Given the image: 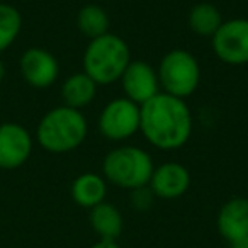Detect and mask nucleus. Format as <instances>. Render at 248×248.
<instances>
[{"instance_id": "nucleus-1", "label": "nucleus", "mask_w": 248, "mask_h": 248, "mask_svg": "<svg viewBox=\"0 0 248 248\" xmlns=\"http://www.w3.org/2000/svg\"><path fill=\"white\" fill-rule=\"evenodd\" d=\"M192 114L184 99L160 92L141 106L140 131L158 150L182 148L192 135Z\"/></svg>"}, {"instance_id": "nucleus-2", "label": "nucleus", "mask_w": 248, "mask_h": 248, "mask_svg": "<svg viewBox=\"0 0 248 248\" xmlns=\"http://www.w3.org/2000/svg\"><path fill=\"white\" fill-rule=\"evenodd\" d=\"M89 135V123L82 110L66 106L53 107L36 128V141L45 152L63 155L77 150Z\"/></svg>"}, {"instance_id": "nucleus-3", "label": "nucleus", "mask_w": 248, "mask_h": 248, "mask_svg": "<svg viewBox=\"0 0 248 248\" xmlns=\"http://www.w3.org/2000/svg\"><path fill=\"white\" fill-rule=\"evenodd\" d=\"M129 63L131 51L128 43L112 32L90 39L82 58L83 73H87L97 85L119 82Z\"/></svg>"}, {"instance_id": "nucleus-4", "label": "nucleus", "mask_w": 248, "mask_h": 248, "mask_svg": "<svg viewBox=\"0 0 248 248\" xmlns=\"http://www.w3.org/2000/svg\"><path fill=\"white\" fill-rule=\"evenodd\" d=\"M153 170L155 163L152 155L138 146H119L110 150L102 162L104 179L126 190L148 186Z\"/></svg>"}, {"instance_id": "nucleus-5", "label": "nucleus", "mask_w": 248, "mask_h": 248, "mask_svg": "<svg viewBox=\"0 0 248 248\" xmlns=\"http://www.w3.org/2000/svg\"><path fill=\"white\" fill-rule=\"evenodd\" d=\"M158 80L162 92L186 100L201 83V66L197 58L187 49H172L160 62Z\"/></svg>"}, {"instance_id": "nucleus-6", "label": "nucleus", "mask_w": 248, "mask_h": 248, "mask_svg": "<svg viewBox=\"0 0 248 248\" xmlns=\"http://www.w3.org/2000/svg\"><path fill=\"white\" fill-rule=\"evenodd\" d=\"M141 106L126 97H119L104 106L99 114L100 135L109 141H126L140 131Z\"/></svg>"}, {"instance_id": "nucleus-7", "label": "nucleus", "mask_w": 248, "mask_h": 248, "mask_svg": "<svg viewBox=\"0 0 248 248\" xmlns=\"http://www.w3.org/2000/svg\"><path fill=\"white\" fill-rule=\"evenodd\" d=\"M214 55L226 65L240 66L248 63V19H230L211 38Z\"/></svg>"}, {"instance_id": "nucleus-8", "label": "nucleus", "mask_w": 248, "mask_h": 248, "mask_svg": "<svg viewBox=\"0 0 248 248\" xmlns=\"http://www.w3.org/2000/svg\"><path fill=\"white\" fill-rule=\"evenodd\" d=\"M119 82L124 97L138 106H143L162 92L155 66L141 60H131V63L126 66L124 73L121 75Z\"/></svg>"}, {"instance_id": "nucleus-9", "label": "nucleus", "mask_w": 248, "mask_h": 248, "mask_svg": "<svg viewBox=\"0 0 248 248\" xmlns=\"http://www.w3.org/2000/svg\"><path fill=\"white\" fill-rule=\"evenodd\" d=\"M32 136L19 123H0V169L16 170L32 153Z\"/></svg>"}, {"instance_id": "nucleus-10", "label": "nucleus", "mask_w": 248, "mask_h": 248, "mask_svg": "<svg viewBox=\"0 0 248 248\" xmlns=\"http://www.w3.org/2000/svg\"><path fill=\"white\" fill-rule=\"evenodd\" d=\"M19 70L28 85L34 89H48L58 80L60 63L51 51L45 48H29L19 60Z\"/></svg>"}, {"instance_id": "nucleus-11", "label": "nucleus", "mask_w": 248, "mask_h": 248, "mask_svg": "<svg viewBox=\"0 0 248 248\" xmlns=\"http://www.w3.org/2000/svg\"><path fill=\"white\" fill-rule=\"evenodd\" d=\"M148 187L155 197L165 201L179 199L189 190L190 187V173L182 163L167 162L155 167Z\"/></svg>"}, {"instance_id": "nucleus-12", "label": "nucleus", "mask_w": 248, "mask_h": 248, "mask_svg": "<svg viewBox=\"0 0 248 248\" xmlns=\"http://www.w3.org/2000/svg\"><path fill=\"white\" fill-rule=\"evenodd\" d=\"M216 228L228 243L248 240V199L231 197L226 201L217 213Z\"/></svg>"}, {"instance_id": "nucleus-13", "label": "nucleus", "mask_w": 248, "mask_h": 248, "mask_svg": "<svg viewBox=\"0 0 248 248\" xmlns=\"http://www.w3.org/2000/svg\"><path fill=\"white\" fill-rule=\"evenodd\" d=\"M70 194H72V199L77 206L92 209L97 204L106 201L107 180L102 175L93 172L82 173L72 182Z\"/></svg>"}, {"instance_id": "nucleus-14", "label": "nucleus", "mask_w": 248, "mask_h": 248, "mask_svg": "<svg viewBox=\"0 0 248 248\" xmlns=\"http://www.w3.org/2000/svg\"><path fill=\"white\" fill-rule=\"evenodd\" d=\"M97 83L87 73L78 72L70 75L62 85L63 106L82 110L93 102L97 95Z\"/></svg>"}, {"instance_id": "nucleus-15", "label": "nucleus", "mask_w": 248, "mask_h": 248, "mask_svg": "<svg viewBox=\"0 0 248 248\" xmlns=\"http://www.w3.org/2000/svg\"><path fill=\"white\" fill-rule=\"evenodd\" d=\"M89 221L93 233L99 236V240H112L116 241L119 234L123 233V214L114 204L100 202L95 207L89 209Z\"/></svg>"}, {"instance_id": "nucleus-16", "label": "nucleus", "mask_w": 248, "mask_h": 248, "mask_svg": "<svg viewBox=\"0 0 248 248\" xmlns=\"http://www.w3.org/2000/svg\"><path fill=\"white\" fill-rule=\"evenodd\" d=\"M189 28L192 32L204 38H213L214 32L221 28L224 22L223 14L214 4L209 2H201L196 4L189 12Z\"/></svg>"}, {"instance_id": "nucleus-17", "label": "nucleus", "mask_w": 248, "mask_h": 248, "mask_svg": "<svg viewBox=\"0 0 248 248\" xmlns=\"http://www.w3.org/2000/svg\"><path fill=\"white\" fill-rule=\"evenodd\" d=\"M109 16L106 9L97 4L83 5L77 14V28L85 38L95 39L109 32Z\"/></svg>"}, {"instance_id": "nucleus-18", "label": "nucleus", "mask_w": 248, "mask_h": 248, "mask_svg": "<svg viewBox=\"0 0 248 248\" xmlns=\"http://www.w3.org/2000/svg\"><path fill=\"white\" fill-rule=\"evenodd\" d=\"M22 29V16L14 5L0 2V53L11 48Z\"/></svg>"}, {"instance_id": "nucleus-19", "label": "nucleus", "mask_w": 248, "mask_h": 248, "mask_svg": "<svg viewBox=\"0 0 248 248\" xmlns=\"http://www.w3.org/2000/svg\"><path fill=\"white\" fill-rule=\"evenodd\" d=\"M153 201H155V194L148 186L131 190V206L136 211H148L153 206Z\"/></svg>"}, {"instance_id": "nucleus-20", "label": "nucleus", "mask_w": 248, "mask_h": 248, "mask_svg": "<svg viewBox=\"0 0 248 248\" xmlns=\"http://www.w3.org/2000/svg\"><path fill=\"white\" fill-rule=\"evenodd\" d=\"M87 248H121L119 245H117V241H112V240H99L95 241L93 245H90V247Z\"/></svg>"}, {"instance_id": "nucleus-21", "label": "nucleus", "mask_w": 248, "mask_h": 248, "mask_svg": "<svg viewBox=\"0 0 248 248\" xmlns=\"http://www.w3.org/2000/svg\"><path fill=\"white\" fill-rule=\"evenodd\" d=\"M230 248H248V241H236V243H228Z\"/></svg>"}, {"instance_id": "nucleus-22", "label": "nucleus", "mask_w": 248, "mask_h": 248, "mask_svg": "<svg viewBox=\"0 0 248 248\" xmlns=\"http://www.w3.org/2000/svg\"><path fill=\"white\" fill-rule=\"evenodd\" d=\"M5 78V65H4V60L0 58V83L4 82Z\"/></svg>"}, {"instance_id": "nucleus-23", "label": "nucleus", "mask_w": 248, "mask_h": 248, "mask_svg": "<svg viewBox=\"0 0 248 248\" xmlns=\"http://www.w3.org/2000/svg\"><path fill=\"white\" fill-rule=\"evenodd\" d=\"M247 241H248V240H247Z\"/></svg>"}]
</instances>
